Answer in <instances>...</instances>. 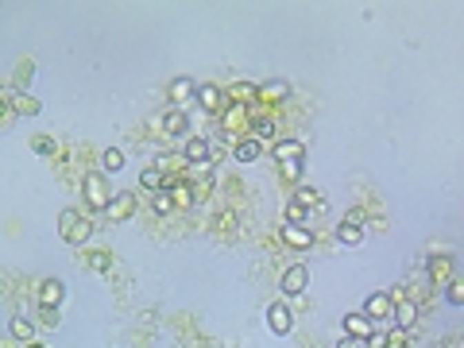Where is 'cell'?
<instances>
[{
  "mask_svg": "<svg viewBox=\"0 0 464 348\" xmlns=\"http://www.w3.org/2000/svg\"><path fill=\"white\" fill-rule=\"evenodd\" d=\"M225 97L232 101V105H252V101H259V86H252V81H236V86H228Z\"/></svg>",
  "mask_w": 464,
  "mask_h": 348,
  "instance_id": "e0dca14e",
  "label": "cell"
},
{
  "mask_svg": "<svg viewBox=\"0 0 464 348\" xmlns=\"http://www.w3.org/2000/svg\"><path fill=\"white\" fill-rule=\"evenodd\" d=\"M12 108H16L20 116H35V113H39V101H35L31 93H23V89H20V93L12 97Z\"/></svg>",
  "mask_w": 464,
  "mask_h": 348,
  "instance_id": "484cf974",
  "label": "cell"
},
{
  "mask_svg": "<svg viewBox=\"0 0 464 348\" xmlns=\"http://www.w3.org/2000/svg\"><path fill=\"white\" fill-rule=\"evenodd\" d=\"M336 240L345 244V248H356V244L364 240V224H360V213H348L345 224H336Z\"/></svg>",
  "mask_w": 464,
  "mask_h": 348,
  "instance_id": "30bf717a",
  "label": "cell"
},
{
  "mask_svg": "<svg viewBox=\"0 0 464 348\" xmlns=\"http://www.w3.org/2000/svg\"><path fill=\"white\" fill-rule=\"evenodd\" d=\"M167 193H170V202H174V209H186V205H194V186H190V182L167 178Z\"/></svg>",
  "mask_w": 464,
  "mask_h": 348,
  "instance_id": "ac0fdd59",
  "label": "cell"
},
{
  "mask_svg": "<svg viewBox=\"0 0 464 348\" xmlns=\"http://www.w3.org/2000/svg\"><path fill=\"white\" fill-rule=\"evenodd\" d=\"M170 108H182L186 105V101H194V93H198V86H194V81H190V77H174V81H170Z\"/></svg>",
  "mask_w": 464,
  "mask_h": 348,
  "instance_id": "9a60e30c",
  "label": "cell"
},
{
  "mask_svg": "<svg viewBox=\"0 0 464 348\" xmlns=\"http://www.w3.org/2000/svg\"><path fill=\"white\" fill-rule=\"evenodd\" d=\"M387 321H391L395 329H403V333H406V329H410V325L418 321V306H414L410 298H395V306H391V318H387Z\"/></svg>",
  "mask_w": 464,
  "mask_h": 348,
  "instance_id": "ba28073f",
  "label": "cell"
},
{
  "mask_svg": "<svg viewBox=\"0 0 464 348\" xmlns=\"http://www.w3.org/2000/svg\"><path fill=\"white\" fill-rule=\"evenodd\" d=\"M81 193H85V202L93 205L97 213H105V205H109V197H112L117 190H109V178H105V174H85Z\"/></svg>",
  "mask_w": 464,
  "mask_h": 348,
  "instance_id": "6da1fadb",
  "label": "cell"
},
{
  "mask_svg": "<svg viewBox=\"0 0 464 348\" xmlns=\"http://www.w3.org/2000/svg\"><path fill=\"white\" fill-rule=\"evenodd\" d=\"M287 97H290V86L283 81V77H271V81H263V86H259V101L279 105V101H287Z\"/></svg>",
  "mask_w": 464,
  "mask_h": 348,
  "instance_id": "d6986e66",
  "label": "cell"
},
{
  "mask_svg": "<svg viewBox=\"0 0 464 348\" xmlns=\"http://www.w3.org/2000/svg\"><path fill=\"white\" fill-rule=\"evenodd\" d=\"M453 275V255H430V279L441 282Z\"/></svg>",
  "mask_w": 464,
  "mask_h": 348,
  "instance_id": "d4e9b609",
  "label": "cell"
},
{
  "mask_svg": "<svg viewBox=\"0 0 464 348\" xmlns=\"http://www.w3.org/2000/svg\"><path fill=\"white\" fill-rule=\"evenodd\" d=\"M62 302H66V287H62V279H47L39 287V306L43 309H59Z\"/></svg>",
  "mask_w": 464,
  "mask_h": 348,
  "instance_id": "7c38bea8",
  "label": "cell"
},
{
  "mask_svg": "<svg viewBox=\"0 0 464 348\" xmlns=\"http://www.w3.org/2000/svg\"><path fill=\"white\" fill-rule=\"evenodd\" d=\"M275 120H271V116H256V120H252V139H259V144H267V139H275Z\"/></svg>",
  "mask_w": 464,
  "mask_h": 348,
  "instance_id": "cb8c5ba5",
  "label": "cell"
},
{
  "mask_svg": "<svg viewBox=\"0 0 464 348\" xmlns=\"http://www.w3.org/2000/svg\"><path fill=\"white\" fill-rule=\"evenodd\" d=\"M259 155H263V144H259V139H252V135L236 139V147H232V159H236V163H256Z\"/></svg>",
  "mask_w": 464,
  "mask_h": 348,
  "instance_id": "2e32d148",
  "label": "cell"
},
{
  "mask_svg": "<svg viewBox=\"0 0 464 348\" xmlns=\"http://www.w3.org/2000/svg\"><path fill=\"white\" fill-rule=\"evenodd\" d=\"M279 236H283V244L294 248V251H306L310 244H314V229H310V224H283Z\"/></svg>",
  "mask_w": 464,
  "mask_h": 348,
  "instance_id": "8992f818",
  "label": "cell"
},
{
  "mask_svg": "<svg viewBox=\"0 0 464 348\" xmlns=\"http://www.w3.org/2000/svg\"><path fill=\"white\" fill-rule=\"evenodd\" d=\"M124 171V151L120 147H105L101 151V174H117Z\"/></svg>",
  "mask_w": 464,
  "mask_h": 348,
  "instance_id": "603a6c76",
  "label": "cell"
},
{
  "mask_svg": "<svg viewBox=\"0 0 464 348\" xmlns=\"http://www.w3.org/2000/svg\"><path fill=\"white\" fill-rule=\"evenodd\" d=\"M89 267H93V271H109L112 267V251H93V255H89Z\"/></svg>",
  "mask_w": 464,
  "mask_h": 348,
  "instance_id": "f546056e",
  "label": "cell"
},
{
  "mask_svg": "<svg viewBox=\"0 0 464 348\" xmlns=\"http://www.w3.org/2000/svg\"><path fill=\"white\" fill-rule=\"evenodd\" d=\"M151 209H155L159 217H163V213H170V209H174V202H170V193H167V190L151 193Z\"/></svg>",
  "mask_w": 464,
  "mask_h": 348,
  "instance_id": "83f0119b",
  "label": "cell"
},
{
  "mask_svg": "<svg viewBox=\"0 0 464 348\" xmlns=\"http://www.w3.org/2000/svg\"><path fill=\"white\" fill-rule=\"evenodd\" d=\"M445 298H449V306H464V287L456 279L445 282Z\"/></svg>",
  "mask_w": 464,
  "mask_h": 348,
  "instance_id": "f1b7e54d",
  "label": "cell"
},
{
  "mask_svg": "<svg viewBox=\"0 0 464 348\" xmlns=\"http://www.w3.org/2000/svg\"><path fill=\"white\" fill-rule=\"evenodd\" d=\"M283 224H310V205H302L298 197H290L287 213H283Z\"/></svg>",
  "mask_w": 464,
  "mask_h": 348,
  "instance_id": "7402d4cb",
  "label": "cell"
},
{
  "mask_svg": "<svg viewBox=\"0 0 464 348\" xmlns=\"http://www.w3.org/2000/svg\"><path fill=\"white\" fill-rule=\"evenodd\" d=\"M267 329L275 333V337H287L290 329H294V318H290V309L283 302H271L267 306Z\"/></svg>",
  "mask_w": 464,
  "mask_h": 348,
  "instance_id": "52a82bcc",
  "label": "cell"
},
{
  "mask_svg": "<svg viewBox=\"0 0 464 348\" xmlns=\"http://www.w3.org/2000/svg\"><path fill=\"white\" fill-rule=\"evenodd\" d=\"M89 236H93V221H85V217H78V221L62 232V240H66V244H85Z\"/></svg>",
  "mask_w": 464,
  "mask_h": 348,
  "instance_id": "ffe728a7",
  "label": "cell"
},
{
  "mask_svg": "<svg viewBox=\"0 0 464 348\" xmlns=\"http://www.w3.org/2000/svg\"><path fill=\"white\" fill-rule=\"evenodd\" d=\"M8 333H12V337H16V340H23V345H28V340H31V337H35V325H31V321H28V318H12Z\"/></svg>",
  "mask_w": 464,
  "mask_h": 348,
  "instance_id": "4316f807",
  "label": "cell"
},
{
  "mask_svg": "<svg viewBox=\"0 0 464 348\" xmlns=\"http://www.w3.org/2000/svg\"><path fill=\"white\" fill-rule=\"evenodd\" d=\"M209 155H213V144H209V139H201V135L186 139V151H182L186 166H201V163H209Z\"/></svg>",
  "mask_w": 464,
  "mask_h": 348,
  "instance_id": "8fae6325",
  "label": "cell"
},
{
  "mask_svg": "<svg viewBox=\"0 0 464 348\" xmlns=\"http://www.w3.org/2000/svg\"><path fill=\"white\" fill-rule=\"evenodd\" d=\"M336 348H367V340H360V337H341V345Z\"/></svg>",
  "mask_w": 464,
  "mask_h": 348,
  "instance_id": "836d02e7",
  "label": "cell"
},
{
  "mask_svg": "<svg viewBox=\"0 0 464 348\" xmlns=\"http://www.w3.org/2000/svg\"><path fill=\"white\" fill-rule=\"evenodd\" d=\"M341 329H345V337H360V340H367L376 333V325H372L364 313H345V318H341Z\"/></svg>",
  "mask_w": 464,
  "mask_h": 348,
  "instance_id": "4fadbf2b",
  "label": "cell"
},
{
  "mask_svg": "<svg viewBox=\"0 0 464 348\" xmlns=\"http://www.w3.org/2000/svg\"><path fill=\"white\" fill-rule=\"evenodd\" d=\"M39 318L47 321V325H59V309H43L39 306Z\"/></svg>",
  "mask_w": 464,
  "mask_h": 348,
  "instance_id": "e575fe53",
  "label": "cell"
},
{
  "mask_svg": "<svg viewBox=\"0 0 464 348\" xmlns=\"http://www.w3.org/2000/svg\"><path fill=\"white\" fill-rule=\"evenodd\" d=\"M194 101H198L201 108H205V113H225L228 108V97H225V89L221 86H213V81H205V86H198V93H194Z\"/></svg>",
  "mask_w": 464,
  "mask_h": 348,
  "instance_id": "3957f363",
  "label": "cell"
},
{
  "mask_svg": "<svg viewBox=\"0 0 464 348\" xmlns=\"http://www.w3.org/2000/svg\"><path fill=\"white\" fill-rule=\"evenodd\" d=\"M391 306H395V298H391L387 290H379V294H367V302H364V309H360V313H364V318L376 325V321H387V318H391Z\"/></svg>",
  "mask_w": 464,
  "mask_h": 348,
  "instance_id": "277c9868",
  "label": "cell"
},
{
  "mask_svg": "<svg viewBox=\"0 0 464 348\" xmlns=\"http://www.w3.org/2000/svg\"><path fill=\"white\" fill-rule=\"evenodd\" d=\"M279 287H283V294H287V298H298V294L310 287V267H306V263H290V267L283 271Z\"/></svg>",
  "mask_w": 464,
  "mask_h": 348,
  "instance_id": "7a4b0ae2",
  "label": "cell"
},
{
  "mask_svg": "<svg viewBox=\"0 0 464 348\" xmlns=\"http://www.w3.org/2000/svg\"><path fill=\"white\" fill-rule=\"evenodd\" d=\"M78 217H81V213H78V209H62V213H59V232H66V229H70V224L78 221Z\"/></svg>",
  "mask_w": 464,
  "mask_h": 348,
  "instance_id": "1f68e13d",
  "label": "cell"
},
{
  "mask_svg": "<svg viewBox=\"0 0 464 348\" xmlns=\"http://www.w3.org/2000/svg\"><path fill=\"white\" fill-rule=\"evenodd\" d=\"M271 155H275V163H306V144L302 139H279Z\"/></svg>",
  "mask_w": 464,
  "mask_h": 348,
  "instance_id": "9c48e42d",
  "label": "cell"
},
{
  "mask_svg": "<svg viewBox=\"0 0 464 348\" xmlns=\"http://www.w3.org/2000/svg\"><path fill=\"white\" fill-rule=\"evenodd\" d=\"M132 213H136V193H128V190H124V193H112L109 205H105V217H109V221H117V224L128 221Z\"/></svg>",
  "mask_w": 464,
  "mask_h": 348,
  "instance_id": "5b68a950",
  "label": "cell"
},
{
  "mask_svg": "<svg viewBox=\"0 0 464 348\" xmlns=\"http://www.w3.org/2000/svg\"><path fill=\"white\" fill-rule=\"evenodd\" d=\"M35 151H39V155H54V139H50V135H39V139H35Z\"/></svg>",
  "mask_w": 464,
  "mask_h": 348,
  "instance_id": "d6a6232c",
  "label": "cell"
},
{
  "mask_svg": "<svg viewBox=\"0 0 464 348\" xmlns=\"http://www.w3.org/2000/svg\"><path fill=\"white\" fill-rule=\"evenodd\" d=\"M23 348H43V345H31V340H28V345H23Z\"/></svg>",
  "mask_w": 464,
  "mask_h": 348,
  "instance_id": "d590c367",
  "label": "cell"
},
{
  "mask_svg": "<svg viewBox=\"0 0 464 348\" xmlns=\"http://www.w3.org/2000/svg\"><path fill=\"white\" fill-rule=\"evenodd\" d=\"M163 132L167 135H186L190 132V116H186V108H167V113H163Z\"/></svg>",
  "mask_w": 464,
  "mask_h": 348,
  "instance_id": "5bb4252c",
  "label": "cell"
},
{
  "mask_svg": "<svg viewBox=\"0 0 464 348\" xmlns=\"http://www.w3.org/2000/svg\"><path fill=\"white\" fill-rule=\"evenodd\" d=\"M139 186H143V190H151V193L167 190V174L159 171V166H143V171H139Z\"/></svg>",
  "mask_w": 464,
  "mask_h": 348,
  "instance_id": "44dd1931",
  "label": "cell"
},
{
  "mask_svg": "<svg viewBox=\"0 0 464 348\" xmlns=\"http://www.w3.org/2000/svg\"><path fill=\"white\" fill-rule=\"evenodd\" d=\"M279 171H283V178H287V182H298V178H302V171H306V163H279Z\"/></svg>",
  "mask_w": 464,
  "mask_h": 348,
  "instance_id": "4dcf8cb0",
  "label": "cell"
}]
</instances>
